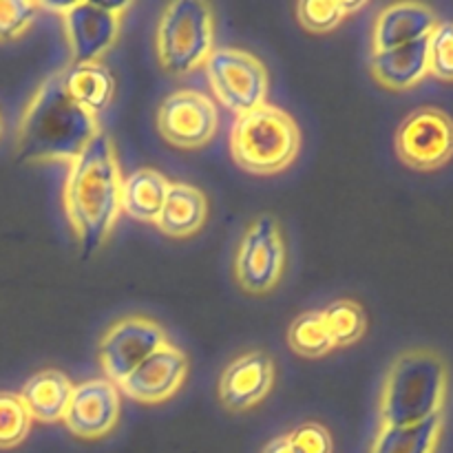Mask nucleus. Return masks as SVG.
<instances>
[{
    "label": "nucleus",
    "instance_id": "1",
    "mask_svg": "<svg viewBox=\"0 0 453 453\" xmlns=\"http://www.w3.org/2000/svg\"><path fill=\"white\" fill-rule=\"evenodd\" d=\"M122 166L109 133H97L91 144L69 164L62 186V208L87 259L111 237L122 215Z\"/></svg>",
    "mask_w": 453,
    "mask_h": 453
},
{
    "label": "nucleus",
    "instance_id": "2",
    "mask_svg": "<svg viewBox=\"0 0 453 453\" xmlns=\"http://www.w3.org/2000/svg\"><path fill=\"white\" fill-rule=\"evenodd\" d=\"M102 133L100 115L80 106L65 87V73H49L27 102L16 127V157L29 164H71Z\"/></svg>",
    "mask_w": 453,
    "mask_h": 453
},
{
    "label": "nucleus",
    "instance_id": "3",
    "mask_svg": "<svg viewBox=\"0 0 453 453\" xmlns=\"http://www.w3.org/2000/svg\"><path fill=\"white\" fill-rule=\"evenodd\" d=\"M447 389L449 367L436 349H405L392 361L380 388V425L403 427L442 414Z\"/></svg>",
    "mask_w": 453,
    "mask_h": 453
},
{
    "label": "nucleus",
    "instance_id": "4",
    "mask_svg": "<svg viewBox=\"0 0 453 453\" xmlns=\"http://www.w3.org/2000/svg\"><path fill=\"white\" fill-rule=\"evenodd\" d=\"M299 150V124L288 111L270 102L239 115L230 128V155L250 175H279L295 164Z\"/></svg>",
    "mask_w": 453,
    "mask_h": 453
},
{
    "label": "nucleus",
    "instance_id": "5",
    "mask_svg": "<svg viewBox=\"0 0 453 453\" xmlns=\"http://www.w3.org/2000/svg\"><path fill=\"white\" fill-rule=\"evenodd\" d=\"M215 49V13L203 0H175L155 27V53L166 73L186 75L206 65Z\"/></svg>",
    "mask_w": 453,
    "mask_h": 453
},
{
    "label": "nucleus",
    "instance_id": "6",
    "mask_svg": "<svg viewBox=\"0 0 453 453\" xmlns=\"http://www.w3.org/2000/svg\"><path fill=\"white\" fill-rule=\"evenodd\" d=\"M131 3H91L78 0L69 4H49L51 12H60L62 31L71 53V65L102 62V58L115 47L122 34L124 13Z\"/></svg>",
    "mask_w": 453,
    "mask_h": 453
},
{
    "label": "nucleus",
    "instance_id": "7",
    "mask_svg": "<svg viewBox=\"0 0 453 453\" xmlns=\"http://www.w3.org/2000/svg\"><path fill=\"white\" fill-rule=\"evenodd\" d=\"M203 69L219 104L237 118L265 104L270 88L268 71L250 51L237 47L212 49Z\"/></svg>",
    "mask_w": 453,
    "mask_h": 453
},
{
    "label": "nucleus",
    "instance_id": "8",
    "mask_svg": "<svg viewBox=\"0 0 453 453\" xmlns=\"http://www.w3.org/2000/svg\"><path fill=\"white\" fill-rule=\"evenodd\" d=\"M286 270V242L281 226L270 215L257 217L243 230L234 255V281L246 295L261 296L279 286Z\"/></svg>",
    "mask_w": 453,
    "mask_h": 453
},
{
    "label": "nucleus",
    "instance_id": "9",
    "mask_svg": "<svg viewBox=\"0 0 453 453\" xmlns=\"http://www.w3.org/2000/svg\"><path fill=\"white\" fill-rule=\"evenodd\" d=\"M396 155L407 168L432 173L447 166L453 157V119L438 106L411 111L394 137Z\"/></svg>",
    "mask_w": 453,
    "mask_h": 453
},
{
    "label": "nucleus",
    "instance_id": "10",
    "mask_svg": "<svg viewBox=\"0 0 453 453\" xmlns=\"http://www.w3.org/2000/svg\"><path fill=\"white\" fill-rule=\"evenodd\" d=\"M166 343H171L166 330L153 319L142 314L119 319L109 326L97 345V358L104 379L119 385L140 363Z\"/></svg>",
    "mask_w": 453,
    "mask_h": 453
},
{
    "label": "nucleus",
    "instance_id": "11",
    "mask_svg": "<svg viewBox=\"0 0 453 453\" xmlns=\"http://www.w3.org/2000/svg\"><path fill=\"white\" fill-rule=\"evenodd\" d=\"M219 128L215 102L195 88H177L157 106V131L177 149H202Z\"/></svg>",
    "mask_w": 453,
    "mask_h": 453
},
{
    "label": "nucleus",
    "instance_id": "12",
    "mask_svg": "<svg viewBox=\"0 0 453 453\" xmlns=\"http://www.w3.org/2000/svg\"><path fill=\"white\" fill-rule=\"evenodd\" d=\"M119 416H122L119 388L100 376L73 385L62 423L75 438L100 441L118 427Z\"/></svg>",
    "mask_w": 453,
    "mask_h": 453
},
{
    "label": "nucleus",
    "instance_id": "13",
    "mask_svg": "<svg viewBox=\"0 0 453 453\" xmlns=\"http://www.w3.org/2000/svg\"><path fill=\"white\" fill-rule=\"evenodd\" d=\"M277 380V367L265 352L250 349L224 367L217 383V396L221 407L233 414L255 410L268 398Z\"/></svg>",
    "mask_w": 453,
    "mask_h": 453
},
{
    "label": "nucleus",
    "instance_id": "14",
    "mask_svg": "<svg viewBox=\"0 0 453 453\" xmlns=\"http://www.w3.org/2000/svg\"><path fill=\"white\" fill-rule=\"evenodd\" d=\"M188 357L173 343H166L118 385L119 394L142 405H159L180 392L188 379Z\"/></svg>",
    "mask_w": 453,
    "mask_h": 453
},
{
    "label": "nucleus",
    "instance_id": "15",
    "mask_svg": "<svg viewBox=\"0 0 453 453\" xmlns=\"http://www.w3.org/2000/svg\"><path fill=\"white\" fill-rule=\"evenodd\" d=\"M438 16L423 3H394L380 9L372 27V53L389 51L403 44L427 38L438 25Z\"/></svg>",
    "mask_w": 453,
    "mask_h": 453
},
{
    "label": "nucleus",
    "instance_id": "16",
    "mask_svg": "<svg viewBox=\"0 0 453 453\" xmlns=\"http://www.w3.org/2000/svg\"><path fill=\"white\" fill-rule=\"evenodd\" d=\"M427 38H420L416 40V42L389 49V51L372 53V78H374L380 87L389 88V91H410V88L418 87V84L429 75Z\"/></svg>",
    "mask_w": 453,
    "mask_h": 453
},
{
    "label": "nucleus",
    "instance_id": "17",
    "mask_svg": "<svg viewBox=\"0 0 453 453\" xmlns=\"http://www.w3.org/2000/svg\"><path fill=\"white\" fill-rule=\"evenodd\" d=\"M208 219V199L202 188L186 181H171L155 228L173 239H188L203 228Z\"/></svg>",
    "mask_w": 453,
    "mask_h": 453
},
{
    "label": "nucleus",
    "instance_id": "18",
    "mask_svg": "<svg viewBox=\"0 0 453 453\" xmlns=\"http://www.w3.org/2000/svg\"><path fill=\"white\" fill-rule=\"evenodd\" d=\"M71 392H73V383L69 376L51 367V370L35 372L18 394H20L34 423L56 425L65 418Z\"/></svg>",
    "mask_w": 453,
    "mask_h": 453
},
{
    "label": "nucleus",
    "instance_id": "19",
    "mask_svg": "<svg viewBox=\"0 0 453 453\" xmlns=\"http://www.w3.org/2000/svg\"><path fill=\"white\" fill-rule=\"evenodd\" d=\"M168 180L155 168H137L122 181V212L142 224H155L166 202Z\"/></svg>",
    "mask_w": 453,
    "mask_h": 453
},
{
    "label": "nucleus",
    "instance_id": "20",
    "mask_svg": "<svg viewBox=\"0 0 453 453\" xmlns=\"http://www.w3.org/2000/svg\"><path fill=\"white\" fill-rule=\"evenodd\" d=\"M65 87L80 106L100 115L115 97V78L104 62H84L62 69Z\"/></svg>",
    "mask_w": 453,
    "mask_h": 453
},
{
    "label": "nucleus",
    "instance_id": "21",
    "mask_svg": "<svg viewBox=\"0 0 453 453\" xmlns=\"http://www.w3.org/2000/svg\"><path fill=\"white\" fill-rule=\"evenodd\" d=\"M445 416L436 414L416 425H379L370 453H436L441 442Z\"/></svg>",
    "mask_w": 453,
    "mask_h": 453
},
{
    "label": "nucleus",
    "instance_id": "22",
    "mask_svg": "<svg viewBox=\"0 0 453 453\" xmlns=\"http://www.w3.org/2000/svg\"><path fill=\"white\" fill-rule=\"evenodd\" d=\"M323 323L332 336L334 348L357 345L367 332V312L358 301L336 299L321 310Z\"/></svg>",
    "mask_w": 453,
    "mask_h": 453
},
{
    "label": "nucleus",
    "instance_id": "23",
    "mask_svg": "<svg viewBox=\"0 0 453 453\" xmlns=\"http://www.w3.org/2000/svg\"><path fill=\"white\" fill-rule=\"evenodd\" d=\"M288 345L303 358H323L332 352L334 343L323 323L321 310H310L299 314L288 327Z\"/></svg>",
    "mask_w": 453,
    "mask_h": 453
},
{
    "label": "nucleus",
    "instance_id": "24",
    "mask_svg": "<svg viewBox=\"0 0 453 453\" xmlns=\"http://www.w3.org/2000/svg\"><path fill=\"white\" fill-rule=\"evenodd\" d=\"M365 3L348 0H301L296 3V20L310 34H330L345 18L354 16Z\"/></svg>",
    "mask_w": 453,
    "mask_h": 453
},
{
    "label": "nucleus",
    "instance_id": "25",
    "mask_svg": "<svg viewBox=\"0 0 453 453\" xmlns=\"http://www.w3.org/2000/svg\"><path fill=\"white\" fill-rule=\"evenodd\" d=\"M31 414L27 411L20 394L0 392V449L22 445L31 432Z\"/></svg>",
    "mask_w": 453,
    "mask_h": 453
},
{
    "label": "nucleus",
    "instance_id": "26",
    "mask_svg": "<svg viewBox=\"0 0 453 453\" xmlns=\"http://www.w3.org/2000/svg\"><path fill=\"white\" fill-rule=\"evenodd\" d=\"M427 60L429 75L453 82V22H438L436 29L427 38Z\"/></svg>",
    "mask_w": 453,
    "mask_h": 453
},
{
    "label": "nucleus",
    "instance_id": "27",
    "mask_svg": "<svg viewBox=\"0 0 453 453\" xmlns=\"http://www.w3.org/2000/svg\"><path fill=\"white\" fill-rule=\"evenodd\" d=\"M40 3L31 0H0V42H12L22 38L34 27Z\"/></svg>",
    "mask_w": 453,
    "mask_h": 453
},
{
    "label": "nucleus",
    "instance_id": "28",
    "mask_svg": "<svg viewBox=\"0 0 453 453\" xmlns=\"http://www.w3.org/2000/svg\"><path fill=\"white\" fill-rule=\"evenodd\" d=\"M290 442L299 453H332L334 451V441L326 425L317 423V420H308L301 423L299 427L292 429L288 434Z\"/></svg>",
    "mask_w": 453,
    "mask_h": 453
},
{
    "label": "nucleus",
    "instance_id": "29",
    "mask_svg": "<svg viewBox=\"0 0 453 453\" xmlns=\"http://www.w3.org/2000/svg\"><path fill=\"white\" fill-rule=\"evenodd\" d=\"M261 453H299V451L295 449V445L290 442L288 434H283V436L270 438V441L264 445V449H261Z\"/></svg>",
    "mask_w": 453,
    "mask_h": 453
},
{
    "label": "nucleus",
    "instance_id": "30",
    "mask_svg": "<svg viewBox=\"0 0 453 453\" xmlns=\"http://www.w3.org/2000/svg\"><path fill=\"white\" fill-rule=\"evenodd\" d=\"M3 131H4V124H3V115H0V137H3Z\"/></svg>",
    "mask_w": 453,
    "mask_h": 453
}]
</instances>
